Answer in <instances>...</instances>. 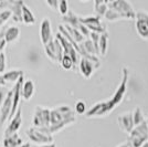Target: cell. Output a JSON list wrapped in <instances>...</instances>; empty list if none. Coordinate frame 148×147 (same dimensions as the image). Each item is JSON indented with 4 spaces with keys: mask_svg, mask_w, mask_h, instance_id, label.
Instances as JSON below:
<instances>
[{
    "mask_svg": "<svg viewBox=\"0 0 148 147\" xmlns=\"http://www.w3.org/2000/svg\"><path fill=\"white\" fill-rule=\"evenodd\" d=\"M22 5H23V1H12V6H11L10 11L12 13V20L16 22H23Z\"/></svg>",
    "mask_w": 148,
    "mask_h": 147,
    "instance_id": "18",
    "label": "cell"
},
{
    "mask_svg": "<svg viewBox=\"0 0 148 147\" xmlns=\"http://www.w3.org/2000/svg\"><path fill=\"white\" fill-rule=\"evenodd\" d=\"M74 111L69 105H60L51 110V125L63 122L70 117H74Z\"/></svg>",
    "mask_w": 148,
    "mask_h": 147,
    "instance_id": "7",
    "label": "cell"
},
{
    "mask_svg": "<svg viewBox=\"0 0 148 147\" xmlns=\"http://www.w3.org/2000/svg\"><path fill=\"white\" fill-rule=\"evenodd\" d=\"M45 5H47L48 7H50L53 11L59 10V1H56V0H49V1H45Z\"/></svg>",
    "mask_w": 148,
    "mask_h": 147,
    "instance_id": "33",
    "label": "cell"
},
{
    "mask_svg": "<svg viewBox=\"0 0 148 147\" xmlns=\"http://www.w3.org/2000/svg\"><path fill=\"white\" fill-rule=\"evenodd\" d=\"M133 118H134V124H135V126H138V125H140L143 122L146 121L144 115H143L142 109L138 107V106L135 107V110L133 111Z\"/></svg>",
    "mask_w": 148,
    "mask_h": 147,
    "instance_id": "26",
    "label": "cell"
},
{
    "mask_svg": "<svg viewBox=\"0 0 148 147\" xmlns=\"http://www.w3.org/2000/svg\"><path fill=\"white\" fill-rule=\"evenodd\" d=\"M59 12L62 14V17H64V16H66L68 12L70 11V9H69V2L66 0H61V1H59V10H58Z\"/></svg>",
    "mask_w": 148,
    "mask_h": 147,
    "instance_id": "28",
    "label": "cell"
},
{
    "mask_svg": "<svg viewBox=\"0 0 148 147\" xmlns=\"http://www.w3.org/2000/svg\"><path fill=\"white\" fill-rule=\"evenodd\" d=\"M75 112L77 114H84L86 113V104L83 101H77L75 104Z\"/></svg>",
    "mask_w": 148,
    "mask_h": 147,
    "instance_id": "30",
    "label": "cell"
},
{
    "mask_svg": "<svg viewBox=\"0 0 148 147\" xmlns=\"http://www.w3.org/2000/svg\"><path fill=\"white\" fill-rule=\"evenodd\" d=\"M117 147H130V143H128V142H125V143H123V144L118 145Z\"/></svg>",
    "mask_w": 148,
    "mask_h": 147,
    "instance_id": "35",
    "label": "cell"
},
{
    "mask_svg": "<svg viewBox=\"0 0 148 147\" xmlns=\"http://www.w3.org/2000/svg\"><path fill=\"white\" fill-rule=\"evenodd\" d=\"M44 52L51 61L56 63H61L62 59L64 56V50L62 48L61 42L56 37H54L48 44L44 45Z\"/></svg>",
    "mask_w": 148,
    "mask_h": 147,
    "instance_id": "4",
    "label": "cell"
},
{
    "mask_svg": "<svg viewBox=\"0 0 148 147\" xmlns=\"http://www.w3.org/2000/svg\"><path fill=\"white\" fill-rule=\"evenodd\" d=\"M107 11L105 18L108 21H116L119 19H135L136 12L130 2L124 0L117 1H107Z\"/></svg>",
    "mask_w": 148,
    "mask_h": 147,
    "instance_id": "2",
    "label": "cell"
},
{
    "mask_svg": "<svg viewBox=\"0 0 148 147\" xmlns=\"http://www.w3.org/2000/svg\"><path fill=\"white\" fill-rule=\"evenodd\" d=\"M6 80L3 79V75H0V86H6Z\"/></svg>",
    "mask_w": 148,
    "mask_h": 147,
    "instance_id": "34",
    "label": "cell"
},
{
    "mask_svg": "<svg viewBox=\"0 0 148 147\" xmlns=\"http://www.w3.org/2000/svg\"><path fill=\"white\" fill-rule=\"evenodd\" d=\"M23 76V71L22 70H9L3 73V79L6 80V82H11V83H17L21 78Z\"/></svg>",
    "mask_w": 148,
    "mask_h": 147,
    "instance_id": "20",
    "label": "cell"
},
{
    "mask_svg": "<svg viewBox=\"0 0 148 147\" xmlns=\"http://www.w3.org/2000/svg\"><path fill=\"white\" fill-rule=\"evenodd\" d=\"M33 127L44 128L51 125V110L38 105L33 113Z\"/></svg>",
    "mask_w": 148,
    "mask_h": 147,
    "instance_id": "5",
    "label": "cell"
},
{
    "mask_svg": "<svg viewBox=\"0 0 148 147\" xmlns=\"http://www.w3.org/2000/svg\"><path fill=\"white\" fill-rule=\"evenodd\" d=\"M142 147H148V142H146V143H145V144H144Z\"/></svg>",
    "mask_w": 148,
    "mask_h": 147,
    "instance_id": "38",
    "label": "cell"
},
{
    "mask_svg": "<svg viewBox=\"0 0 148 147\" xmlns=\"http://www.w3.org/2000/svg\"><path fill=\"white\" fill-rule=\"evenodd\" d=\"M0 147H2V144H1V142H0Z\"/></svg>",
    "mask_w": 148,
    "mask_h": 147,
    "instance_id": "39",
    "label": "cell"
},
{
    "mask_svg": "<svg viewBox=\"0 0 148 147\" xmlns=\"http://www.w3.org/2000/svg\"><path fill=\"white\" fill-rule=\"evenodd\" d=\"M20 147H30V144H29V143H25L22 146H20Z\"/></svg>",
    "mask_w": 148,
    "mask_h": 147,
    "instance_id": "37",
    "label": "cell"
},
{
    "mask_svg": "<svg viewBox=\"0 0 148 147\" xmlns=\"http://www.w3.org/2000/svg\"><path fill=\"white\" fill-rule=\"evenodd\" d=\"M6 70V54L5 52L0 53V73H5Z\"/></svg>",
    "mask_w": 148,
    "mask_h": 147,
    "instance_id": "32",
    "label": "cell"
},
{
    "mask_svg": "<svg viewBox=\"0 0 148 147\" xmlns=\"http://www.w3.org/2000/svg\"><path fill=\"white\" fill-rule=\"evenodd\" d=\"M107 9H108V7H107V1H94V11H95L96 16H97L99 18L105 16Z\"/></svg>",
    "mask_w": 148,
    "mask_h": 147,
    "instance_id": "24",
    "label": "cell"
},
{
    "mask_svg": "<svg viewBox=\"0 0 148 147\" xmlns=\"http://www.w3.org/2000/svg\"><path fill=\"white\" fill-rule=\"evenodd\" d=\"M21 125H22V111H21V107H19V110L17 111L16 115L13 116V118L9 122L8 126H7L6 131L3 133V138L16 134L20 129Z\"/></svg>",
    "mask_w": 148,
    "mask_h": 147,
    "instance_id": "10",
    "label": "cell"
},
{
    "mask_svg": "<svg viewBox=\"0 0 148 147\" xmlns=\"http://www.w3.org/2000/svg\"><path fill=\"white\" fill-rule=\"evenodd\" d=\"M40 39H41V42L43 43V45L48 44L53 39L52 29H51V22H50V20L48 18H44L41 21V25H40Z\"/></svg>",
    "mask_w": 148,
    "mask_h": 147,
    "instance_id": "15",
    "label": "cell"
},
{
    "mask_svg": "<svg viewBox=\"0 0 148 147\" xmlns=\"http://www.w3.org/2000/svg\"><path fill=\"white\" fill-rule=\"evenodd\" d=\"M146 121H147V125H148V117H147V120H146Z\"/></svg>",
    "mask_w": 148,
    "mask_h": 147,
    "instance_id": "40",
    "label": "cell"
},
{
    "mask_svg": "<svg viewBox=\"0 0 148 147\" xmlns=\"http://www.w3.org/2000/svg\"><path fill=\"white\" fill-rule=\"evenodd\" d=\"M20 36V30L17 27H8L6 30V34H5V39H6L7 43H12L16 40L19 39Z\"/></svg>",
    "mask_w": 148,
    "mask_h": 147,
    "instance_id": "22",
    "label": "cell"
},
{
    "mask_svg": "<svg viewBox=\"0 0 148 147\" xmlns=\"http://www.w3.org/2000/svg\"><path fill=\"white\" fill-rule=\"evenodd\" d=\"M80 22L84 25L91 32H96V33H103L105 32L106 28L105 25L101 22V18L97 16H87V17H80Z\"/></svg>",
    "mask_w": 148,
    "mask_h": 147,
    "instance_id": "8",
    "label": "cell"
},
{
    "mask_svg": "<svg viewBox=\"0 0 148 147\" xmlns=\"http://www.w3.org/2000/svg\"><path fill=\"white\" fill-rule=\"evenodd\" d=\"M117 122L119 128L124 131L125 133L130 134L132 131L135 127L134 118H133V112H126L117 117Z\"/></svg>",
    "mask_w": 148,
    "mask_h": 147,
    "instance_id": "13",
    "label": "cell"
},
{
    "mask_svg": "<svg viewBox=\"0 0 148 147\" xmlns=\"http://www.w3.org/2000/svg\"><path fill=\"white\" fill-rule=\"evenodd\" d=\"M25 135L27 137L30 139L31 142H33L37 145H51L53 144V136L52 135L44 134L42 132H40L36 127H30L25 131Z\"/></svg>",
    "mask_w": 148,
    "mask_h": 147,
    "instance_id": "6",
    "label": "cell"
},
{
    "mask_svg": "<svg viewBox=\"0 0 148 147\" xmlns=\"http://www.w3.org/2000/svg\"><path fill=\"white\" fill-rule=\"evenodd\" d=\"M9 91L10 90H8L6 86H0V109H1V106L3 104V102H5Z\"/></svg>",
    "mask_w": 148,
    "mask_h": 147,
    "instance_id": "31",
    "label": "cell"
},
{
    "mask_svg": "<svg viewBox=\"0 0 148 147\" xmlns=\"http://www.w3.org/2000/svg\"><path fill=\"white\" fill-rule=\"evenodd\" d=\"M135 20L137 33L144 40H148V12L143 11V10L136 12Z\"/></svg>",
    "mask_w": 148,
    "mask_h": 147,
    "instance_id": "9",
    "label": "cell"
},
{
    "mask_svg": "<svg viewBox=\"0 0 148 147\" xmlns=\"http://www.w3.org/2000/svg\"><path fill=\"white\" fill-rule=\"evenodd\" d=\"M64 25L65 30L68 31L69 34L71 36V38H72L76 43L80 44V43H82L83 41H84V36H83L77 29H75V28L71 27V25Z\"/></svg>",
    "mask_w": 148,
    "mask_h": 147,
    "instance_id": "23",
    "label": "cell"
},
{
    "mask_svg": "<svg viewBox=\"0 0 148 147\" xmlns=\"http://www.w3.org/2000/svg\"><path fill=\"white\" fill-rule=\"evenodd\" d=\"M12 96H13V92H12V89H11L9 91V93H8V95H7V98L5 100L2 106H1V109H0V128L2 127L3 123L10 117L11 110H12Z\"/></svg>",
    "mask_w": 148,
    "mask_h": 147,
    "instance_id": "11",
    "label": "cell"
},
{
    "mask_svg": "<svg viewBox=\"0 0 148 147\" xmlns=\"http://www.w3.org/2000/svg\"><path fill=\"white\" fill-rule=\"evenodd\" d=\"M62 21H63V23L64 25H71V27H73L75 29H80L81 27V23L80 22V16H77V14H75L73 11H69L68 14L66 16H64V17H62Z\"/></svg>",
    "mask_w": 148,
    "mask_h": 147,
    "instance_id": "17",
    "label": "cell"
},
{
    "mask_svg": "<svg viewBox=\"0 0 148 147\" xmlns=\"http://www.w3.org/2000/svg\"><path fill=\"white\" fill-rule=\"evenodd\" d=\"M23 144L25 143H23L22 138L20 137V135L18 133L3 138V147H20Z\"/></svg>",
    "mask_w": 148,
    "mask_h": 147,
    "instance_id": "19",
    "label": "cell"
},
{
    "mask_svg": "<svg viewBox=\"0 0 148 147\" xmlns=\"http://www.w3.org/2000/svg\"><path fill=\"white\" fill-rule=\"evenodd\" d=\"M11 16H12V13H11L10 10H6V11H1V12H0V29H1V27L9 20V18H10Z\"/></svg>",
    "mask_w": 148,
    "mask_h": 147,
    "instance_id": "29",
    "label": "cell"
},
{
    "mask_svg": "<svg viewBox=\"0 0 148 147\" xmlns=\"http://www.w3.org/2000/svg\"><path fill=\"white\" fill-rule=\"evenodd\" d=\"M60 64H61L62 67L65 69V70H71L73 67H75V64H74V61L72 60V58L68 54H64V56H63V59H62V61Z\"/></svg>",
    "mask_w": 148,
    "mask_h": 147,
    "instance_id": "27",
    "label": "cell"
},
{
    "mask_svg": "<svg viewBox=\"0 0 148 147\" xmlns=\"http://www.w3.org/2000/svg\"><path fill=\"white\" fill-rule=\"evenodd\" d=\"M107 42H108V32L105 31L101 34V38H99V54L105 55L106 54V51H107Z\"/></svg>",
    "mask_w": 148,
    "mask_h": 147,
    "instance_id": "25",
    "label": "cell"
},
{
    "mask_svg": "<svg viewBox=\"0 0 148 147\" xmlns=\"http://www.w3.org/2000/svg\"><path fill=\"white\" fill-rule=\"evenodd\" d=\"M99 65L94 63L93 61L88 60L86 58H81L80 62H79V67H80L81 74L86 78V79H90L91 75L93 74V72L95 71V69H97Z\"/></svg>",
    "mask_w": 148,
    "mask_h": 147,
    "instance_id": "14",
    "label": "cell"
},
{
    "mask_svg": "<svg viewBox=\"0 0 148 147\" xmlns=\"http://www.w3.org/2000/svg\"><path fill=\"white\" fill-rule=\"evenodd\" d=\"M128 75L130 72L126 67L123 69V73H122V81L118 85L117 90L115 91L114 95L112 96L111 100L104 101V102H97L93 105L90 110L85 113L86 117H99V116H106L108 113H111L112 111L116 107V105L122 103L124 96L126 94V84L128 80Z\"/></svg>",
    "mask_w": 148,
    "mask_h": 147,
    "instance_id": "1",
    "label": "cell"
},
{
    "mask_svg": "<svg viewBox=\"0 0 148 147\" xmlns=\"http://www.w3.org/2000/svg\"><path fill=\"white\" fill-rule=\"evenodd\" d=\"M33 94H34V82L31 79H28L23 82L21 87V98L25 101H30Z\"/></svg>",
    "mask_w": 148,
    "mask_h": 147,
    "instance_id": "16",
    "label": "cell"
},
{
    "mask_svg": "<svg viewBox=\"0 0 148 147\" xmlns=\"http://www.w3.org/2000/svg\"><path fill=\"white\" fill-rule=\"evenodd\" d=\"M22 19L25 25H34L36 23V18L34 14L31 11V9L23 2L22 5Z\"/></svg>",
    "mask_w": 148,
    "mask_h": 147,
    "instance_id": "21",
    "label": "cell"
},
{
    "mask_svg": "<svg viewBox=\"0 0 148 147\" xmlns=\"http://www.w3.org/2000/svg\"><path fill=\"white\" fill-rule=\"evenodd\" d=\"M41 147H56V144H51V145H45V146H41Z\"/></svg>",
    "mask_w": 148,
    "mask_h": 147,
    "instance_id": "36",
    "label": "cell"
},
{
    "mask_svg": "<svg viewBox=\"0 0 148 147\" xmlns=\"http://www.w3.org/2000/svg\"><path fill=\"white\" fill-rule=\"evenodd\" d=\"M148 139V125L147 121L143 122L140 125L135 126L130 134V145L132 147H142Z\"/></svg>",
    "mask_w": 148,
    "mask_h": 147,
    "instance_id": "3",
    "label": "cell"
},
{
    "mask_svg": "<svg viewBox=\"0 0 148 147\" xmlns=\"http://www.w3.org/2000/svg\"><path fill=\"white\" fill-rule=\"evenodd\" d=\"M56 38H58L59 41L61 42L62 48H63V50H64V54L70 55V56L72 58V60L74 61V64L76 65V63L80 62L79 61V53H77V51H76L75 48L73 47V44L70 42L66 38L63 37L60 32L56 33Z\"/></svg>",
    "mask_w": 148,
    "mask_h": 147,
    "instance_id": "12",
    "label": "cell"
}]
</instances>
